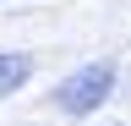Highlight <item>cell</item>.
<instances>
[{
    "instance_id": "cell-1",
    "label": "cell",
    "mask_w": 131,
    "mask_h": 126,
    "mask_svg": "<svg viewBox=\"0 0 131 126\" xmlns=\"http://www.w3.org/2000/svg\"><path fill=\"white\" fill-rule=\"evenodd\" d=\"M109 93H115V66L109 60H93V66H77L71 77H60L55 104L66 110V115H93Z\"/></svg>"
},
{
    "instance_id": "cell-2",
    "label": "cell",
    "mask_w": 131,
    "mask_h": 126,
    "mask_svg": "<svg viewBox=\"0 0 131 126\" xmlns=\"http://www.w3.org/2000/svg\"><path fill=\"white\" fill-rule=\"evenodd\" d=\"M27 77H33V55L27 50H0V99L27 88Z\"/></svg>"
}]
</instances>
